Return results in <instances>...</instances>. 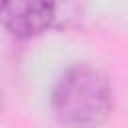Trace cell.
<instances>
[{
  "label": "cell",
  "instance_id": "1",
  "mask_svg": "<svg viewBox=\"0 0 128 128\" xmlns=\"http://www.w3.org/2000/svg\"><path fill=\"white\" fill-rule=\"evenodd\" d=\"M50 108L64 128H98L112 112V88L94 66H70L54 84Z\"/></svg>",
  "mask_w": 128,
  "mask_h": 128
},
{
  "label": "cell",
  "instance_id": "2",
  "mask_svg": "<svg viewBox=\"0 0 128 128\" xmlns=\"http://www.w3.org/2000/svg\"><path fill=\"white\" fill-rule=\"evenodd\" d=\"M2 26L20 40L46 32L56 18V4L44 0H14L2 4Z\"/></svg>",
  "mask_w": 128,
  "mask_h": 128
}]
</instances>
